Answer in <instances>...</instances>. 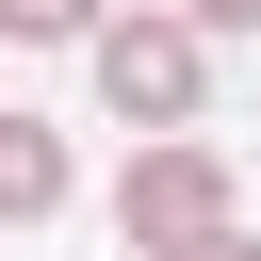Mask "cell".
<instances>
[{
	"instance_id": "obj_1",
	"label": "cell",
	"mask_w": 261,
	"mask_h": 261,
	"mask_svg": "<svg viewBox=\"0 0 261 261\" xmlns=\"http://www.w3.org/2000/svg\"><path fill=\"white\" fill-rule=\"evenodd\" d=\"M82 65H98V98H114L130 130H196V82H212V33H196L179 0H130V16H98V33H82Z\"/></svg>"
},
{
	"instance_id": "obj_2",
	"label": "cell",
	"mask_w": 261,
	"mask_h": 261,
	"mask_svg": "<svg viewBox=\"0 0 261 261\" xmlns=\"http://www.w3.org/2000/svg\"><path fill=\"white\" fill-rule=\"evenodd\" d=\"M196 228H228V163H212L196 130H147V147H130V179H114V245H130V261H163V245H196Z\"/></svg>"
},
{
	"instance_id": "obj_3",
	"label": "cell",
	"mask_w": 261,
	"mask_h": 261,
	"mask_svg": "<svg viewBox=\"0 0 261 261\" xmlns=\"http://www.w3.org/2000/svg\"><path fill=\"white\" fill-rule=\"evenodd\" d=\"M49 212H65V130L0 114V228H49Z\"/></svg>"
},
{
	"instance_id": "obj_4",
	"label": "cell",
	"mask_w": 261,
	"mask_h": 261,
	"mask_svg": "<svg viewBox=\"0 0 261 261\" xmlns=\"http://www.w3.org/2000/svg\"><path fill=\"white\" fill-rule=\"evenodd\" d=\"M0 33H16V49H82V33H98V0H0Z\"/></svg>"
},
{
	"instance_id": "obj_5",
	"label": "cell",
	"mask_w": 261,
	"mask_h": 261,
	"mask_svg": "<svg viewBox=\"0 0 261 261\" xmlns=\"http://www.w3.org/2000/svg\"><path fill=\"white\" fill-rule=\"evenodd\" d=\"M163 261H261V245H245V212H228V228H196V245H163Z\"/></svg>"
},
{
	"instance_id": "obj_6",
	"label": "cell",
	"mask_w": 261,
	"mask_h": 261,
	"mask_svg": "<svg viewBox=\"0 0 261 261\" xmlns=\"http://www.w3.org/2000/svg\"><path fill=\"white\" fill-rule=\"evenodd\" d=\"M179 16H196V33H261V0H179Z\"/></svg>"
}]
</instances>
